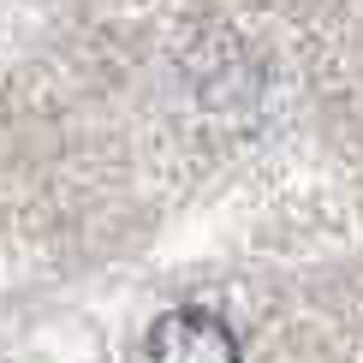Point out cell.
Returning <instances> with one entry per match:
<instances>
[{
	"label": "cell",
	"mask_w": 363,
	"mask_h": 363,
	"mask_svg": "<svg viewBox=\"0 0 363 363\" xmlns=\"http://www.w3.org/2000/svg\"><path fill=\"white\" fill-rule=\"evenodd\" d=\"M149 363H238V334L203 304H179L149 322Z\"/></svg>",
	"instance_id": "6da1fadb"
}]
</instances>
